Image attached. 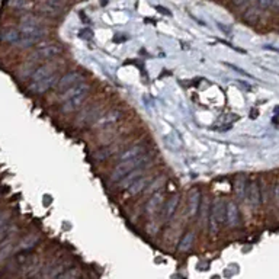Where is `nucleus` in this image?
Returning <instances> with one entry per match:
<instances>
[{
	"mask_svg": "<svg viewBox=\"0 0 279 279\" xmlns=\"http://www.w3.org/2000/svg\"><path fill=\"white\" fill-rule=\"evenodd\" d=\"M89 92H90L89 83H76L73 87H70L68 90H66V92L61 95V99H63L61 111L68 114V112H73V111L79 109L83 105V102L86 100V98L89 96Z\"/></svg>",
	"mask_w": 279,
	"mask_h": 279,
	"instance_id": "nucleus-1",
	"label": "nucleus"
},
{
	"mask_svg": "<svg viewBox=\"0 0 279 279\" xmlns=\"http://www.w3.org/2000/svg\"><path fill=\"white\" fill-rule=\"evenodd\" d=\"M146 163H147V156H144V154H141L138 157H132L128 160H122L121 163L116 164L114 167L109 181H111V183L119 182L121 179H124L128 173L134 172L135 169H140V166H146Z\"/></svg>",
	"mask_w": 279,
	"mask_h": 279,
	"instance_id": "nucleus-2",
	"label": "nucleus"
},
{
	"mask_svg": "<svg viewBox=\"0 0 279 279\" xmlns=\"http://www.w3.org/2000/svg\"><path fill=\"white\" fill-rule=\"evenodd\" d=\"M63 52V48L60 44H54V42H48L45 45H41L33 51L29 55V61H45V60H52L54 57L60 55Z\"/></svg>",
	"mask_w": 279,
	"mask_h": 279,
	"instance_id": "nucleus-3",
	"label": "nucleus"
},
{
	"mask_svg": "<svg viewBox=\"0 0 279 279\" xmlns=\"http://www.w3.org/2000/svg\"><path fill=\"white\" fill-rule=\"evenodd\" d=\"M57 70H58V63H55V61H49V63H45L38 68H35V71L31 76V84H36V83L44 82L49 77H52L54 74H57Z\"/></svg>",
	"mask_w": 279,
	"mask_h": 279,
	"instance_id": "nucleus-4",
	"label": "nucleus"
},
{
	"mask_svg": "<svg viewBox=\"0 0 279 279\" xmlns=\"http://www.w3.org/2000/svg\"><path fill=\"white\" fill-rule=\"evenodd\" d=\"M36 10L47 17H58L63 13V7L60 3L54 0H44L36 6Z\"/></svg>",
	"mask_w": 279,
	"mask_h": 279,
	"instance_id": "nucleus-5",
	"label": "nucleus"
},
{
	"mask_svg": "<svg viewBox=\"0 0 279 279\" xmlns=\"http://www.w3.org/2000/svg\"><path fill=\"white\" fill-rule=\"evenodd\" d=\"M82 82V74L77 71H70L66 73L64 76L60 77V80L57 83V92L58 93H64L70 87H73L76 83Z\"/></svg>",
	"mask_w": 279,
	"mask_h": 279,
	"instance_id": "nucleus-6",
	"label": "nucleus"
},
{
	"mask_svg": "<svg viewBox=\"0 0 279 279\" xmlns=\"http://www.w3.org/2000/svg\"><path fill=\"white\" fill-rule=\"evenodd\" d=\"M224 220V205L220 199H217L213 205V211H211V227L214 231H217L218 226L223 223Z\"/></svg>",
	"mask_w": 279,
	"mask_h": 279,
	"instance_id": "nucleus-7",
	"label": "nucleus"
},
{
	"mask_svg": "<svg viewBox=\"0 0 279 279\" xmlns=\"http://www.w3.org/2000/svg\"><path fill=\"white\" fill-rule=\"evenodd\" d=\"M162 202H163V194H162V192L154 194V195L151 197V199L147 202V207H146V214H147V217H151V215H154V214L157 213V210L160 208Z\"/></svg>",
	"mask_w": 279,
	"mask_h": 279,
	"instance_id": "nucleus-8",
	"label": "nucleus"
},
{
	"mask_svg": "<svg viewBox=\"0 0 279 279\" xmlns=\"http://www.w3.org/2000/svg\"><path fill=\"white\" fill-rule=\"evenodd\" d=\"M143 170H144V167H141V169H135L134 172L128 173L124 179H121V181H119V189H125V188L131 186L132 183L135 182V179L140 178V176L143 175Z\"/></svg>",
	"mask_w": 279,
	"mask_h": 279,
	"instance_id": "nucleus-9",
	"label": "nucleus"
},
{
	"mask_svg": "<svg viewBox=\"0 0 279 279\" xmlns=\"http://www.w3.org/2000/svg\"><path fill=\"white\" fill-rule=\"evenodd\" d=\"M0 39L4 41V42H9V44H16L17 39H19V32L15 28H7V29H3L0 33Z\"/></svg>",
	"mask_w": 279,
	"mask_h": 279,
	"instance_id": "nucleus-10",
	"label": "nucleus"
},
{
	"mask_svg": "<svg viewBox=\"0 0 279 279\" xmlns=\"http://www.w3.org/2000/svg\"><path fill=\"white\" fill-rule=\"evenodd\" d=\"M198 207H199V194L195 191L191 194L189 201H188V215L194 217L198 213Z\"/></svg>",
	"mask_w": 279,
	"mask_h": 279,
	"instance_id": "nucleus-11",
	"label": "nucleus"
},
{
	"mask_svg": "<svg viewBox=\"0 0 279 279\" xmlns=\"http://www.w3.org/2000/svg\"><path fill=\"white\" fill-rule=\"evenodd\" d=\"M178 202H179V197H178V195L172 197L167 201V204H166V207H164V218H166V220H170V218H172V215L175 214V210H176V207H178Z\"/></svg>",
	"mask_w": 279,
	"mask_h": 279,
	"instance_id": "nucleus-12",
	"label": "nucleus"
},
{
	"mask_svg": "<svg viewBox=\"0 0 279 279\" xmlns=\"http://www.w3.org/2000/svg\"><path fill=\"white\" fill-rule=\"evenodd\" d=\"M147 182H148L147 176H141V178H140V181H135L134 183H132L131 186H130L128 194H130V195H137L138 192L144 191V189H146V186H147Z\"/></svg>",
	"mask_w": 279,
	"mask_h": 279,
	"instance_id": "nucleus-13",
	"label": "nucleus"
},
{
	"mask_svg": "<svg viewBox=\"0 0 279 279\" xmlns=\"http://www.w3.org/2000/svg\"><path fill=\"white\" fill-rule=\"evenodd\" d=\"M119 118H121V112H119V111H111L109 114H106V116L99 118V121L95 125H96V127H103V125H108V124L115 122L116 119H119Z\"/></svg>",
	"mask_w": 279,
	"mask_h": 279,
	"instance_id": "nucleus-14",
	"label": "nucleus"
},
{
	"mask_svg": "<svg viewBox=\"0 0 279 279\" xmlns=\"http://www.w3.org/2000/svg\"><path fill=\"white\" fill-rule=\"evenodd\" d=\"M144 146H134L130 150H127L122 156H121V162L122 160H128V159H132V157H138L144 153Z\"/></svg>",
	"mask_w": 279,
	"mask_h": 279,
	"instance_id": "nucleus-15",
	"label": "nucleus"
},
{
	"mask_svg": "<svg viewBox=\"0 0 279 279\" xmlns=\"http://www.w3.org/2000/svg\"><path fill=\"white\" fill-rule=\"evenodd\" d=\"M20 23H29V25H36V26H44V19L32 13H26L20 19Z\"/></svg>",
	"mask_w": 279,
	"mask_h": 279,
	"instance_id": "nucleus-16",
	"label": "nucleus"
},
{
	"mask_svg": "<svg viewBox=\"0 0 279 279\" xmlns=\"http://www.w3.org/2000/svg\"><path fill=\"white\" fill-rule=\"evenodd\" d=\"M194 239H195V233H194V231H189V233H186V236H185V237L182 239L181 246H179V250H181V252H186L188 249H191L192 243H194Z\"/></svg>",
	"mask_w": 279,
	"mask_h": 279,
	"instance_id": "nucleus-17",
	"label": "nucleus"
},
{
	"mask_svg": "<svg viewBox=\"0 0 279 279\" xmlns=\"http://www.w3.org/2000/svg\"><path fill=\"white\" fill-rule=\"evenodd\" d=\"M79 277H80V269L70 268V269H66L61 275H58L57 279H79Z\"/></svg>",
	"mask_w": 279,
	"mask_h": 279,
	"instance_id": "nucleus-18",
	"label": "nucleus"
},
{
	"mask_svg": "<svg viewBox=\"0 0 279 279\" xmlns=\"http://www.w3.org/2000/svg\"><path fill=\"white\" fill-rule=\"evenodd\" d=\"M227 221H229L230 226L236 224V221H237V210H236V205H234V204H229V210H227Z\"/></svg>",
	"mask_w": 279,
	"mask_h": 279,
	"instance_id": "nucleus-19",
	"label": "nucleus"
},
{
	"mask_svg": "<svg viewBox=\"0 0 279 279\" xmlns=\"http://www.w3.org/2000/svg\"><path fill=\"white\" fill-rule=\"evenodd\" d=\"M16 230V227H10V226H4V227H1L0 229V243L12 233V231Z\"/></svg>",
	"mask_w": 279,
	"mask_h": 279,
	"instance_id": "nucleus-20",
	"label": "nucleus"
},
{
	"mask_svg": "<svg viewBox=\"0 0 279 279\" xmlns=\"http://www.w3.org/2000/svg\"><path fill=\"white\" fill-rule=\"evenodd\" d=\"M9 218H10V213L9 211H3V213L0 214V229L4 227V226H7Z\"/></svg>",
	"mask_w": 279,
	"mask_h": 279,
	"instance_id": "nucleus-21",
	"label": "nucleus"
},
{
	"mask_svg": "<svg viewBox=\"0 0 279 279\" xmlns=\"http://www.w3.org/2000/svg\"><path fill=\"white\" fill-rule=\"evenodd\" d=\"M54 1H57V3H63L64 0H54Z\"/></svg>",
	"mask_w": 279,
	"mask_h": 279,
	"instance_id": "nucleus-22",
	"label": "nucleus"
}]
</instances>
